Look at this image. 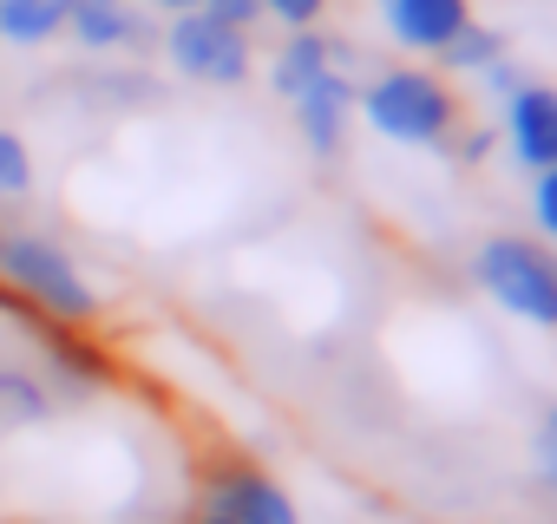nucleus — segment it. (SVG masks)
Returning a JSON list of instances; mask_svg holds the SVG:
<instances>
[{"label":"nucleus","instance_id":"f257e3e1","mask_svg":"<svg viewBox=\"0 0 557 524\" xmlns=\"http://www.w3.org/2000/svg\"><path fill=\"white\" fill-rule=\"evenodd\" d=\"M355 112H361L381 138L413 145V151H440V145L466 125L459 92H453L446 73H433V66H387V73L361 79Z\"/></svg>","mask_w":557,"mask_h":524},{"label":"nucleus","instance_id":"f03ea898","mask_svg":"<svg viewBox=\"0 0 557 524\" xmlns=\"http://www.w3.org/2000/svg\"><path fill=\"white\" fill-rule=\"evenodd\" d=\"M0 283L21 289L53 322H73V328L99 322V289L79 276V262L40 229H0Z\"/></svg>","mask_w":557,"mask_h":524},{"label":"nucleus","instance_id":"7ed1b4c3","mask_svg":"<svg viewBox=\"0 0 557 524\" xmlns=\"http://www.w3.org/2000/svg\"><path fill=\"white\" fill-rule=\"evenodd\" d=\"M472 283L518 322L557 328V249L537 236H485L472 255Z\"/></svg>","mask_w":557,"mask_h":524},{"label":"nucleus","instance_id":"20e7f679","mask_svg":"<svg viewBox=\"0 0 557 524\" xmlns=\"http://www.w3.org/2000/svg\"><path fill=\"white\" fill-rule=\"evenodd\" d=\"M184 524H302L296 498L275 485L262 465L249 459H216L197 485V504Z\"/></svg>","mask_w":557,"mask_h":524},{"label":"nucleus","instance_id":"39448f33","mask_svg":"<svg viewBox=\"0 0 557 524\" xmlns=\"http://www.w3.org/2000/svg\"><path fill=\"white\" fill-rule=\"evenodd\" d=\"M164 60L190 79V86H243L256 73V47L243 27L190 8V14H171L164 27Z\"/></svg>","mask_w":557,"mask_h":524},{"label":"nucleus","instance_id":"423d86ee","mask_svg":"<svg viewBox=\"0 0 557 524\" xmlns=\"http://www.w3.org/2000/svg\"><path fill=\"white\" fill-rule=\"evenodd\" d=\"M505 151L518 158V171H550L557 164V86L524 79L518 92H505V125H498Z\"/></svg>","mask_w":557,"mask_h":524},{"label":"nucleus","instance_id":"0eeeda50","mask_svg":"<svg viewBox=\"0 0 557 524\" xmlns=\"http://www.w3.org/2000/svg\"><path fill=\"white\" fill-rule=\"evenodd\" d=\"M387 40L407 53H446L466 27H472V0H381Z\"/></svg>","mask_w":557,"mask_h":524},{"label":"nucleus","instance_id":"6e6552de","mask_svg":"<svg viewBox=\"0 0 557 524\" xmlns=\"http://www.w3.org/2000/svg\"><path fill=\"white\" fill-rule=\"evenodd\" d=\"M355 92H361V79L355 73H322L302 99H289L296 105V132H302V145L315 151V158H335L342 145H348V118H355Z\"/></svg>","mask_w":557,"mask_h":524},{"label":"nucleus","instance_id":"1a4fd4ad","mask_svg":"<svg viewBox=\"0 0 557 524\" xmlns=\"http://www.w3.org/2000/svg\"><path fill=\"white\" fill-rule=\"evenodd\" d=\"M355 73L361 60H355V47H342L335 34H322V27H296L283 47H275V60H269V86L283 92V99H302L322 73Z\"/></svg>","mask_w":557,"mask_h":524},{"label":"nucleus","instance_id":"9d476101","mask_svg":"<svg viewBox=\"0 0 557 524\" xmlns=\"http://www.w3.org/2000/svg\"><path fill=\"white\" fill-rule=\"evenodd\" d=\"M66 34L86 47V53H119L145 34V21L132 14V0H73L66 8Z\"/></svg>","mask_w":557,"mask_h":524},{"label":"nucleus","instance_id":"9b49d317","mask_svg":"<svg viewBox=\"0 0 557 524\" xmlns=\"http://www.w3.org/2000/svg\"><path fill=\"white\" fill-rule=\"evenodd\" d=\"M73 0H0V40L8 47H47L66 34Z\"/></svg>","mask_w":557,"mask_h":524},{"label":"nucleus","instance_id":"f8f14e48","mask_svg":"<svg viewBox=\"0 0 557 524\" xmlns=\"http://www.w3.org/2000/svg\"><path fill=\"white\" fill-rule=\"evenodd\" d=\"M0 407H8L14 420H47L60 400H53V387L34 367H0Z\"/></svg>","mask_w":557,"mask_h":524},{"label":"nucleus","instance_id":"ddd939ff","mask_svg":"<svg viewBox=\"0 0 557 524\" xmlns=\"http://www.w3.org/2000/svg\"><path fill=\"white\" fill-rule=\"evenodd\" d=\"M440 60H446L453 73H485V66H498V60H505V34L472 21V27H466V34H459V40H453Z\"/></svg>","mask_w":557,"mask_h":524},{"label":"nucleus","instance_id":"4468645a","mask_svg":"<svg viewBox=\"0 0 557 524\" xmlns=\"http://www.w3.org/2000/svg\"><path fill=\"white\" fill-rule=\"evenodd\" d=\"M27 190H34V151L21 132L0 125V203H21Z\"/></svg>","mask_w":557,"mask_h":524},{"label":"nucleus","instance_id":"2eb2a0df","mask_svg":"<svg viewBox=\"0 0 557 524\" xmlns=\"http://www.w3.org/2000/svg\"><path fill=\"white\" fill-rule=\"evenodd\" d=\"M262 14H269V21H283V27L296 34V27H322L329 0H262Z\"/></svg>","mask_w":557,"mask_h":524},{"label":"nucleus","instance_id":"dca6fc26","mask_svg":"<svg viewBox=\"0 0 557 524\" xmlns=\"http://www.w3.org/2000/svg\"><path fill=\"white\" fill-rule=\"evenodd\" d=\"M531 216H537V229L557 242V164L531 177Z\"/></svg>","mask_w":557,"mask_h":524},{"label":"nucleus","instance_id":"f3484780","mask_svg":"<svg viewBox=\"0 0 557 524\" xmlns=\"http://www.w3.org/2000/svg\"><path fill=\"white\" fill-rule=\"evenodd\" d=\"M446 145H453V158H459V164H479V158H492L498 132H485V125H459V132H453Z\"/></svg>","mask_w":557,"mask_h":524},{"label":"nucleus","instance_id":"a211bd4d","mask_svg":"<svg viewBox=\"0 0 557 524\" xmlns=\"http://www.w3.org/2000/svg\"><path fill=\"white\" fill-rule=\"evenodd\" d=\"M203 14H216V21H230V27H256L262 21V0H203Z\"/></svg>","mask_w":557,"mask_h":524},{"label":"nucleus","instance_id":"6ab92c4d","mask_svg":"<svg viewBox=\"0 0 557 524\" xmlns=\"http://www.w3.org/2000/svg\"><path fill=\"white\" fill-rule=\"evenodd\" d=\"M537 465H544V478H550V491H557V407H550L544 426H537Z\"/></svg>","mask_w":557,"mask_h":524},{"label":"nucleus","instance_id":"aec40b11","mask_svg":"<svg viewBox=\"0 0 557 524\" xmlns=\"http://www.w3.org/2000/svg\"><path fill=\"white\" fill-rule=\"evenodd\" d=\"M151 8H164V14H190V8H203V0H151Z\"/></svg>","mask_w":557,"mask_h":524}]
</instances>
